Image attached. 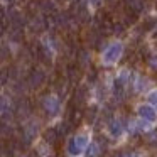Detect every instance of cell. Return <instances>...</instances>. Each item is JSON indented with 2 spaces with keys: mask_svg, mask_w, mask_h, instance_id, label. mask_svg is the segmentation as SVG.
Here are the masks:
<instances>
[{
  "mask_svg": "<svg viewBox=\"0 0 157 157\" xmlns=\"http://www.w3.org/2000/svg\"><path fill=\"white\" fill-rule=\"evenodd\" d=\"M98 152H100L98 144H88L85 147V157H98Z\"/></svg>",
  "mask_w": 157,
  "mask_h": 157,
  "instance_id": "ba28073f",
  "label": "cell"
},
{
  "mask_svg": "<svg viewBox=\"0 0 157 157\" xmlns=\"http://www.w3.org/2000/svg\"><path fill=\"white\" fill-rule=\"evenodd\" d=\"M73 140H75L76 147H78V149L81 150V152L85 150V147L88 145V135H85V133H79V135H76Z\"/></svg>",
  "mask_w": 157,
  "mask_h": 157,
  "instance_id": "52a82bcc",
  "label": "cell"
},
{
  "mask_svg": "<svg viewBox=\"0 0 157 157\" xmlns=\"http://www.w3.org/2000/svg\"><path fill=\"white\" fill-rule=\"evenodd\" d=\"M149 101H150V106L157 108V90H155V91H152V93L149 95Z\"/></svg>",
  "mask_w": 157,
  "mask_h": 157,
  "instance_id": "4fadbf2b",
  "label": "cell"
},
{
  "mask_svg": "<svg viewBox=\"0 0 157 157\" xmlns=\"http://www.w3.org/2000/svg\"><path fill=\"white\" fill-rule=\"evenodd\" d=\"M149 142H150V144H157V130L150 132V135H149Z\"/></svg>",
  "mask_w": 157,
  "mask_h": 157,
  "instance_id": "9a60e30c",
  "label": "cell"
},
{
  "mask_svg": "<svg viewBox=\"0 0 157 157\" xmlns=\"http://www.w3.org/2000/svg\"><path fill=\"white\" fill-rule=\"evenodd\" d=\"M44 110L48 112V115L54 117L59 113V108H61V105H59V100L56 98V96H46L44 98Z\"/></svg>",
  "mask_w": 157,
  "mask_h": 157,
  "instance_id": "7a4b0ae2",
  "label": "cell"
},
{
  "mask_svg": "<svg viewBox=\"0 0 157 157\" xmlns=\"http://www.w3.org/2000/svg\"><path fill=\"white\" fill-rule=\"evenodd\" d=\"M58 130L56 128H48L44 132V142L49 144V145H52V144H56V140H58Z\"/></svg>",
  "mask_w": 157,
  "mask_h": 157,
  "instance_id": "8992f818",
  "label": "cell"
},
{
  "mask_svg": "<svg viewBox=\"0 0 157 157\" xmlns=\"http://www.w3.org/2000/svg\"><path fill=\"white\" fill-rule=\"evenodd\" d=\"M139 117L145 122H155L157 120V112L150 105H140L139 106Z\"/></svg>",
  "mask_w": 157,
  "mask_h": 157,
  "instance_id": "3957f363",
  "label": "cell"
},
{
  "mask_svg": "<svg viewBox=\"0 0 157 157\" xmlns=\"http://www.w3.org/2000/svg\"><path fill=\"white\" fill-rule=\"evenodd\" d=\"M147 78H140L139 79V85H137V90H139V91H142V90H145L147 88V81H145Z\"/></svg>",
  "mask_w": 157,
  "mask_h": 157,
  "instance_id": "5bb4252c",
  "label": "cell"
},
{
  "mask_svg": "<svg viewBox=\"0 0 157 157\" xmlns=\"http://www.w3.org/2000/svg\"><path fill=\"white\" fill-rule=\"evenodd\" d=\"M108 132H110V135H112V137H120V135H122V132H123L122 122H120V120H110Z\"/></svg>",
  "mask_w": 157,
  "mask_h": 157,
  "instance_id": "5b68a950",
  "label": "cell"
},
{
  "mask_svg": "<svg viewBox=\"0 0 157 157\" xmlns=\"http://www.w3.org/2000/svg\"><path fill=\"white\" fill-rule=\"evenodd\" d=\"M46 79V75L41 71V69H34V71L31 73V78H29V83H31L32 88H39V86L44 83Z\"/></svg>",
  "mask_w": 157,
  "mask_h": 157,
  "instance_id": "277c9868",
  "label": "cell"
},
{
  "mask_svg": "<svg viewBox=\"0 0 157 157\" xmlns=\"http://www.w3.org/2000/svg\"><path fill=\"white\" fill-rule=\"evenodd\" d=\"M68 78L71 79V81H78V78H79V69L76 68L75 64H71L68 68Z\"/></svg>",
  "mask_w": 157,
  "mask_h": 157,
  "instance_id": "9c48e42d",
  "label": "cell"
},
{
  "mask_svg": "<svg viewBox=\"0 0 157 157\" xmlns=\"http://www.w3.org/2000/svg\"><path fill=\"white\" fill-rule=\"evenodd\" d=\"M96 115H98V108H96L95 105L90 106V108H88V113H86V120H88V122H95Z\"/></svg>",
  "mask_w": 157,
  "mask_h": 157,
  "instance_id": "8fae6325",
  "label": "cell"
},
{
  "mask_svg": "<svg viewBox=\"0 0 157 157\" xmlns=\"http://www.w3.org/2000/svg\"><path fill=\"white\" fill-rule=\"evenodd\" d=\"M120 157H135V152H132V150H123L120 154Z\"/></svg>",
  "mask_w": 157,
  "mask_h": 157,
  "instance_id": "2e32d148",
  "label": "cell"
},
{
  "mask_svg": "<svg viewBox=\"0 0 157 157\" xmlns=\"http://www.w3.org/2000/svg\"><path fill=\"white\" fill-rule=\"evenodd\" d=\"M154 39H155V41H157V25H155V27H154Z\"/></svg>",
  "mask_w": 157,
  "mask_h": 157,
  "instance_id": "ac0fdd59",
  "label": "cell"
},
{
  "mask_svg": "<svg viewBox=\"0 0 157 157\" xmlns=\"http://www.w3.org/2000/svg\"><path fill=\"white\" fill-rule=\"evenodd\" d=\"M2 17H4V9L0 7V19H2Z\"/></svg>",
  "mask_w": 157,
  "mask_h": 157,
  "instance_id": "d6986e66",
  "label": "cell"
},
{
  "mask_svg": "<svg viewBox=\"0 0 157 157\" xmlns=\"http://www.w3.org/2000/svg\"><path fill=\"white\" fill-rule=\"evenodd\" d=\"M68 154H69V155H79V154H81V150L76 147V144H75V140H73V139L68 142Z\"/></svg>",
  "mask_w": 157,
  "mask_h": 157,
  "instance_id": "30bf717a",
  "label": "cell"
},
{
  "mask_svg": "<svg viewBox=\"0 0 157 157\" xmlns=\"http://www.w3.org/2000/svg\"><path fill=\"white\" fill-rule=\"evenodd\" d=\"M90 4H91V7L98 9L100 5H101V0H90Z\"/></svg>",
  "mask_w": 157,
  "mask_h": 157,
  "instance_id": "e0dca14e",
  "label": "cell"
},
{
  "mask_svg": "<svg viewBox=\"0 0 157 157\" xmlns=\"http://www.w3.org/2000/svg\"><path fill=\"white\" fill-rule=\"evenodd\" d=\"M147 64L152 69H157V54H150L149 58H147Z\"/></svg>",
  "mask_w": 157,
  "mask_h": 157,
  "instance_id": "7c38bea8",
  "label": "cell"
},
{
  "mask_svg": "<svg viewBox=\"0 0 157 157\" xmlns=\"http://www.w3.org/2000/svg\"><path fill=\"white\" fill-rule=\"evenodd\" d=\"M122 52H123V44L122 42H113L110 44L108 48L103 51V56H101V61L105 66H112L122 58Z\"/></svg>",
  "mask_w": 157,
  "mask_h": 157,
  "instance_id": "6da1fadb",
  "label": "cell"
},
{
  "mask_svg": "<svg viewBox=\"0 0 157 157\" xmlns=\"http://www.w3.org/2000/svg\"><path fill=\"white\" fill-rule=\"evenodd\" d=\"M155 7H157V0H155Z\"/></svg>",
  "mask_w": 157,
  "mask_h": 157,
  "instance_id": "ffe728a7",
  "label": "cell"
}]
</instances>
